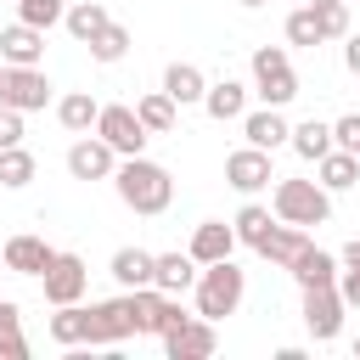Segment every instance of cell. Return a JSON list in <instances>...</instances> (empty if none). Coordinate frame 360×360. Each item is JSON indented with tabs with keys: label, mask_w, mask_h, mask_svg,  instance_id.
<instances>
[{
	"label": "cell",
	"mask_w": 360,
	"mask_h": 360,
	"mask_svg": "<svg viewBox=\"0 0 360 360\" xmlns=\"http://www.w3.org/2000/svg\"><path fill=\"white\" fill-rule=\"evenodd\" d=\"M112 186H118L124 208H135V214H146V219L163 214V208L174 202V180H169V169L152 163V158H118Z\"/></svg>",
	"instance_id": "cell-1"
},
{
	"label": "cell",
	"mask_w": 360,
	"mask_h": 360,
	"mask_svg": "<svg viewBox=\"0 0 360 360\" xmlns=\"http://www.w3.org/2000/svg\"><path fill=\"white\" fill-rule=\"evenodd\" d=\"M191 292H197V315H202V321H225V315H236V304H242V292H248V270H236V259L202 264Z\"/></svg>",
	"instance_id": "cell-2"
},
{
	"label": "cell",
	"mask_w": 360,
	"mask_h": 360,
	"mask_svg": "<svg viewBox=\"0 0 360 360\" xmlns=\"http://www.w3.org/2000/svg\"><path fill=\"white\" fill-rule=\"evenodd\" d=\"M270 208H276V219L309 231V225H326V219H332V191H326L321 180H276Z\"/></svg>",
	"instance_id": "cell-3"
},
{
	"label": "cell",
	"mask_w": 360,
	"mask_h": 360,
	"mask_svg": "<svg viewBox=\"0 0 360 360\" xmlns=\"http://www.w3.org/2000/svg\"><path fill=\"white\" fill-rule=\"evenodd\" d=\"M253 90H259L264 107H287L298 96V73H292V62H287L281 45H259L253 51Z\"/></svg>",
	"instance_id": "cell-4"
},
{
	"label": "cell",
	"mask_w": 360,
	"mask_h": 360,
	"mask_svg": "<svg viewBox=\"0 0 360 360\" xmlns=\"http://www.w3.org/2000/svg\"><path fill=\"white\" fill-rule=\"evenodd\" d=\"M141 332V315H135V292L124 298H107V304H90V343H124Z\"/></svg>",
	"instance_id": "cell-5"
},
{
	"label": "cell",
	"mask_w": 360,
	"mask_h": 360,
	"mask_svg": "<svg viewBox=\"0 0 360 360\" xmlns=\"http://www.w3.org/2000/svg\"><path fill=\"white\" fill-rule=\"evenodd\" d=\"M39 287H45V304H51V309H56V304H79L84 287H90V270H84L79 253H56V259L45 264Z\"/></svg>",
	"instance_id": "cell-6"
},
{
	"label": "cell",
	"mask_w": 360,
	"mask_h": 360,
	"mask_svg": "<svg viewBox=\"0 0 360 360\" xmlns=\"http://www.w3.org/2000/svg\"><path fill=\"white\" fill-rule=\"evenodd\" d=\"M343 292H338V281L332 287H304V326H309V338L315 343H332L338 332H343Z\"/></svg>",
	"instance_id": "cell-7"
},
{
	"label": "cell",
	"mask_w": 360,
	"mask_h": 360,
	"mask_svg": "<svg viewBox=\"0 0 360 360\" xmlns=\"http://www.w3.org/2000/svg\"><path fill=\"white\" fill-rule=\"evenodd\" d=\"M0 101L17 107V112H39V107L51 101V79H45L39 68H17V62H6V68H0Z\"/></svg>",
	"instance_id": "cell-8"
},
{
	"label": "cell",
	"mask_w": 360,
	"mask_h": 360,
	"mask_svg": "<svg viewBox=\"0 0 360 360\" xmlns=\"http://www.w3.org/2000/svg\"><path fill=\"white\" fill-rule=\"evenodd\" d=\"M96 135H101L118 158H141V152H146V124L135 118V107H101Z\"/></svg>",
	"instance_id": "cell-9"
},
{
	"label": "cell",
	"mask_w": 360,
	"mask_h": 360,
	"mask_svg": "<svg viewBox=\"0 0 360 360\" xmlns=\"http://www.w3.org/2000/svg\"><path fill=\"white\" fill-rule=\"evenodd\" d=\"M214 349H219V332H214V321H202V315H186L180 326L163 332V354H169V360H208Z\"/></svg>",
	"instance_id": "cell-10"
},
{
	"label": "cell",
	"mask_w": 360,
	"mask_h": 360,
	"mask_svg": "<svg viewBox=\"0 0 360 360\" xmlns=\"http://www.w3.org/2000/svg\"><path fill=\"white\" fill-rule=\"evenodd\" d=\"M68 174L73 180H112L118 174V152L101 135H84V141L68 146Z\"/></svg>",
	"instance_id": "cell-11"
},
{
	"label": "cell",
	"mask_w": 360,
	"mask_h": 360,
	"mask_svg": "<svg viewBox=\"0 0 360 360\" xmlns=\"http://www.w3.org/2000/svg\"><path fill=\"white\" fill-rule=\"evenodd\" d=\"M135 315H141V332H152V338H163L169 326L186 321L180 292H163V287H135Z\"/></svg>",
	"instance_id": "cell-12"
},
{
	"label": "cell",
	"mask_w": 360,
	"mask_h": 360,
	"mask_svg": "<svg viewBox=\"0 0 360 360\" xmlns=\"http://www.w3.org/2000/svg\"><path fill=\"white\" fill-rule=\"evenodd\" d=\"M225 180H231L236 191H248V197L264 191V186L276 180V174H270V152H264V146H242V152H231V158H225Z\"/></svg>",
	"instance_id": "cell-13"
},
{
	"label": "cell",
	"mask_w": 360,
	"mask_h": 360,
	"mask_svg": "<svg viewBox=\"0 0 360 360\" xmlns=\"http://www.w3.org/2000/svg\"><path fill=\"white\" fill-rule=\"evenodd\" d=\"M197 264H219V259H231L236 253V225H225V219H202L197 231H191V248H186Z\"/></svg>",
	"instance_id": "cell-14"
},
{
	"label": "cell",
	"mask_w": 360,
	"mask_h": 360,
	"mask_svg": "<svg viewBox=\"0 0 360 360\" xmlns=\"http://www.w3.org/2000/svg\"><path fill=\"white\" fill-rule=\"evenodd\" d=\"M0 56L17 62V68H39V56H45V28H34V22L0 28Z\"/></svg>",
	"instance_id": "cell-15"
},
{
	"label": "cell",
	"mask_w": 360,
	"mask_h": 360,
	"mask_svg": "<svg viewBox=\"0 0 360 360\" xmlns=\"http://www.w3.org/2000/svg\"><path fill=\"white\" fill-rule=\"evenodd\" d=\"M0 253H6V270H17V276H45V264L56 259V248H51L45 236H28V231L11 236Z\"/></svg>",
	"instance_id": "cell-16"
},
{
	"label": "cell",
	"mask_w": 360,
	"mask_h": 360,
	"mask_svg": "<svg viewBox=\"0 0 360 360\" xmlns=\"http://www.w3.org/2000/svg\"><path fill=\"white\" fill-rule=\"evenodd\" d=\"M242 135H248V146L276 152V146L292 135V124L281 118V107H259V112H242Z\"/></svg>",
	"instance_id": "cell-17"
},
{
	"label": "cell",
	"mask_w": 360,
	"mask_h": 360,
	"mask_svg": "<svg viewBox=\"0 0 360 360\" xmlns=\"http://www.w3.org/2000/svg\"><path fill=\"white\" fill-rule=\"evenodd\" d=\"M152 276H158V253H146V248H118V253H112V281H118L124 292L152 287Z\"/></svg>",
	"instance_id": "cell-18"
},
{
	"label": "cell",
	"mask_w": 360,
	"mask_h": 360,
	"mask_svg": "<svg viewBox=\"0 0 360 360\" xmlns=\"http://www.w3.org/2000/svg\"><path fill=\"white\" fill-rule=\"evenodd\" d=\"M304 242H309V231H304V225H287V219H276V231H270V236H264V242H259L253 253L287 270V264H292V259L304 253Z\"/></svg>",
	"instance_id": "cell-19"
},
{
	"label": "cell",
	"mask_w": 360,
	"mask_h": 360,
	"mask_svg": "<svg viewBox=\"0 0 360 360\" xmlns=\"http://www.w3.org/2000/svg\"><path fill=\"white\" fill-rule=\"evenodd\" d=\"M287 270H292L298 287H332V281H338V259H332L326 248H315V242H304V253H298Z\"/></svg>",
	"instance_id": "cell-20"
},
{
	"label": "cell",
	"mask_w": 360,
	"mask_h": 360,
	"mask_svg": "<svg viewBox=\"0 0 360 360\" xmlns=\"http://www.w3.org/2000/svg\"><path fill=\"white\" fill-rule=\"evenodd\" d=\"M287 146L304 158V163H321L338 141H332V124H321V118H304V124H292V135H287Z\"/></svg>",
	"instance_id": "cell-21"
},
{
	"label": "cell",
	"mask_w": 360,
	"mask_h": 360,
	"mask_svg": "<svg viewBox=\"0 0 360 360\" xmlns=\"http://www.w3.org/2000/svg\"><path fill=\"white\" fill-rule=\"evenodd\" d=\"M197 259L191 253H158V276H152V287H163V292H191L197 287Z\"/></svg>",
	"instance_id": "cell-22"
},
{
	"label": "cell",
	"mask_w": 360,
	"mask_h": 360,
	"mask_svg": "<svg viewBox=\"0 0 360 360\" xmlns=\"http://www.w3.org/2000/svg\"><path fill=\"white\" fill-rule=\"evenodd\" d=\"M163 90H169L180 107H191V101H202V96H208V79H202V68H197V62H169Z\"/></svg>",
	"instance_id": "cell-23"
},
{
	"label": "cell",
	"mask_w": 360,
	"mask_h": 360,
	"mask_svg": "<svg viewBox=\"0 0 360 360\" xmlns=\"http://www.w3.org/2000/svg\"><path fill=\"white\" fill-rule=\"evenodd\" d=\"M202 107H208V118L231 124V118H242V112H248V84H236V79H219V84H208Z\"/></svg>",
	"instance_id": "cell-24"
},
{
	"label": "cell",
	"mask_w": 360,
	"mask_h": 360,
	"mask_svg": "<svg viewBox=\"0 0 360 360\" xmlns=\"http://www.w3.org/2000/svg\"><path fill=\"white\" fill-rule=\"evenodd\" d=\"M56 118H62V129L84 135V129H96V118H101V101H96L90 90H68V96L56 101Z\"/></svg>",
	"instance_id": "cell-25"
},
{
	"label": "cell",
	"mask_w": 360,
	"mask_h": 360,
	"mask_svg": "<svg viewBox=\"0 0 360 360\" xmlns=\"http://www.w3.org/2000/svg\"><path fill=\"white\" fill-rule=\"evenodd\" d=\"M315 174H321V186H326V191H349V186L360 180V158H354L349 146H332V152L315 163Z\"/></svg>",
	"instance_id": "cell-26"
},
{
	"label": "cell",
	"mask_w": 360,
	"mask_h": 360,
	"mask_svg": "<svg viewBox=\"0 0 360 360\" xmlns=\"http://www.w3.org/2000/svg\"><path fill=\"white\" fill-rule=\"evenodd\" d=\"M51 338H56L62 349L90 343V309H84V304H56V315H51Z\"/></svg>",
	"instance_id": "cell-27"
},
{
	"label": "cell",
	"mask_w": 360,
	"mask_h": 360,
	"mask_svg": "<svg viewBox=\"0 0 360 360\" xmlns=\"http://www.w3.org/2000/svg\"><path fill=\"white\" fill-rule=\"evenodd\" d=\"M62 22H68V34H73V39H84V45H90L112 17H107V6H101V0H68V17H62Z\"/></svg>",
	"instance_id": "cell-28"
},
{
	"label": "cell",
	"mask_w": 360,
	"mask_h": 360,
	"mask_svg": "<svg viewBox=\"0 0 360 360\" xmlns=\"http://www.w3.org/2000/svg\"><path fill=\"white\" fill-rule=\"evenodd\" d=\"M174 107H180V101H174L169 90H152V96L135 101V118L146 124V135H169V129H174Z\"/></svg>",
	"instance_id": "cell-29"
},
{
	"label": "cell",
	"mask_w": 360,
	"mask_h": 360,
	"mask_svg": "<svg viewBox=\"0 0 360 360\" xmlns=\"http://www.w3.org/2000/svg\"><path fill=\"white\" fill-rule=\"evenodd\" d=\"M0 360H28V338H22V309L11 298H0Z\"/></svg>",
	"instance_id": "cell-30"
},
{
	"label": "cell",
	"mask_w": 360,
	"mask_h": 360,
	"mask_svg": "<svg viewBox=\"0 0 360 360\" xmlns=\"http://www.w3.org/2000/svg\"><path fill=\"white\" fill-rule=\"evenodd\" d=\"M231 225H236V242H248V248H259V242L276 231V219H270V208H264V202H242Z\"/></svg>",
	"instance_id": "cell-31"
},
{
	"label": "cell",
	"mask_w": 360,
	"mask_h": 360,
	"mask_svg": "<svg viewBox=\"0 0 360 360\" xmlns=\"http://www.w3.org/2000/svg\"><path fill=\"white\" fill-rule=\"evenodd\" d=\"M28 180H34V152L6 146V152H0V186H6V191H22Z\"/></svg>",
	"instance_id": "cell-32"
},
{
	"label": "cell",
	"mask_w": 360,
	"mask_h": 360,
	"mask_svg": "<svg viewBox=\"0 0 360 360\" xmlns=\"http://www.w3.org/2000/svg\"><path fill=\"white\" fill-rule=\"evenodd\" d=\"M124 51H129V28H124V22H107V28L90 39V56H96V62H118Z\"/></svg>",
	"instance_id": "cell-33"
},
{
	"label": "cell",
	"mask_w": 360,
	"mask_h": 360,
	"mask_svg": "<svg viewBox=\"0 0 360 360\" xmlns=\"http://www.w3.org/2000/svg\"><path fill=\"white\" fill-rule=\"evenodd\" d=\"M309 6H315V22H321L326 39H343L349 34V0H309Z\"/></svg>",
	"instance_id": "cell-34"
},
{
	"label": "cell",
	"mask_w": 360,
	"mask_h": 360,
	"mask_svg": "<svg viewBox=\"0 0 360 360\" xmlns=\"http://www.w3.org/2000/svg\"><path fill=\"white\" fill-rule=\"evenodd\" d=\"M68 17V0H17V22H34V28H51Z\"/></svg>",
	"instance_id": "cell-35"
},
{
	"label": "cell",
	"mask_w": 360,
	"mask_h": 360,
	"mask_svg": "<svg viewBox=\"0 0 360 360\" xmlns=\"http://www.w3.org/2000/svg\"><path fill=\"white\" fill-rule=\"evenodd\" d=\"M326 34H321V22H315V6H298L292 17H287V45H321Z\"/></svg>",
	"instance_id": "cell-36"
},
{
	"label": "cell",
	"mask_w": 360,
	"mask_h": 360,
	"mask_svg": "<svg viewBox=\"0 0 360 360\" xmlns=\"http://www.w3.org/2000/svg\"><path fill=\"white\" fill-rule=\"evenodd\" d=\"M6 146H22V112L0 101V152H6Z\"/></svg>",
	"instance_id": "cell-37"
},
{
	"label": "cell",
	"mask_w": 360,
	"mask_h": 360,
	"mask_svg": "<svg viewBox=\"0 0 360 360\" xmlns=\"http://www.w3.org/2000/svg\"><path fill=\"white\" fill-rule=\"evenodd\" d=\"M332 141H338V146H349V152L360 158V112H343V118L332 124Z\"/></svg>",
	"instance_id": "cell-38"
},
{
	"label": "cell",
	"mask_w": 360,
	"mask_h": 360,
	"mask_svg": "<svg viewBox=\"0 0 360 360\" xmlns=\"http://www.w3.org/2000/svg\"><path fill=\"white\" fill-rule=\"evenodd\" d=\"M338 292H343V304H360V264L338 270Z\"/></svg>",
	"instance_id": "cell-39"
},
{
	"label": "cell",
	"mask_w": 360,
	"mask_h": 360,
	"mask_svg": "<svg viewBox=\"0 0 360 360\" xmlns=\"http://www.w3.org/2000/svg\"><path fill=\"white\" fill-rule=\"evenodd\" d=\"M343 68L360 79V34H343Z\"/></svg>",
	"instance_id": "cell-40"
},
{
	"label": "cell",
	"mask_w": 360,
	"mask_h": 360,
	"mask_svg": "<svg viewBox=\"0 0 360 360\" xmlns=\"http://www.w3.org/2000/svg\"><path fill=\"white\" fill-rule=\"evenodd\" d=\"M343 264H360V236H349V248H343Z\"/></svg>",
	"instance_id": "cell-41"
},
{
	"label": "cell",
	"mask_w": 360,
	"mask_h": 360,
	"mask_svg": "<svg viewBox=\"0 0 360 360\" xmlns=\"http://www.w3.org/2000/svg\"><path fill=\"white\" fill-rule=\"evenodd\" d=\"M236 6H264V0H236Z\"/></svg>",
	"instance_id": "cell-42"
},
{
	"label": "cell",
	"mask_w": 360,
	"mask_h": 360,
	"mask_svg": "<svg viewBox=\"0 0 360 360\" xmlns=\"http://www.w3.org/2000/svg\"><path fill=\"white\" fill-rule=\"evenodd\" d=\"M354 354H360V338H354Z\"/></svg>",
	"instance_id": "cell-43"
},
{
	"label": "cell",
	"mask_w": 360,
	"mask_h": 360,
	"mask_svg": "<svg viewBox=\"0 0 360 360\" xmlns=\"http://www.w3.org/2000/svg\"><path fill=\"white\" fill-rule=\"evenodd\" d=\"M0 68H6V56H0Z\"/></svg>",
	"instance_id": "cell-44"
},
{
	"label": "cell",
	"mask_w": 360,
	"mask_h": 360,
	"mask_svg": "<svg viewBox=\"0 0 360 360\" xmlns=\"http://www.w3.org/2000/svg\"><path fill=\"white\" fill-rule=\"evenodd\" d=\"M0 264H6V253H0Z\"/></svg>",
	"instance_id": "cell-45"
},
{
	"label": "cell",
	"mask_w": 360,
	"mask_h": 360,
	"mask_svg": "<svg viewBox=\"0 0 360 360\" xmlns=\"http://www.w3.org/2000/svg\"><path fill=\"white\" fill-rule=\"evenodd\" d=\"M304 6H309V0H304Z\"/></svg>",
	"instance_id": "cell-46"
}]
</instances>
